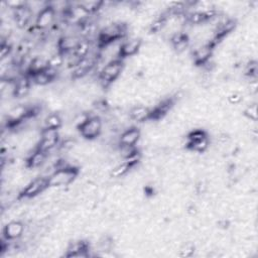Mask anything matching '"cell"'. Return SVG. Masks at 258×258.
<instances>
[{
	"mask_svg": "<svg viewBox=\"0 0 258 258\" xmlns=\"http://www.w3.org/2000/svg\"><path fill=\"white\" fill-rule=\"evenodd\" d=\"M56 169L47 177L49 187L58 188L70 185L80 173V167L69 163L66 159H58L55 163Z\"/></svg>",
	"mask_w": 258,
	"mask_h": 258,
	"instance_id": "6da1fadb",
	"label": "cell"
},
{
	"mask_svg": "<svg viewBox=\"0 0 258 258\" xmlns=\"http://www.w3.org/2000/svg\"><path fill=\"white\" fill-rule=\"evenodd\" d=\"M123 70H124L123 59L116 58L108 61L97 75L99 84L103 88H108L121 76V74L123 73Z\"/></svg>",
	"mask_w": 258,
	"mask_h": 258,
	"instance_id": "7a4b0ae2",
	"label": "cell"
},
{
	"mask_svg": "<svg viewBox=\"0 0 258 258\" xmlns=\"http://www.w3.org/2000/svg\"><path fill=\"white\" fill-rule=\"evenodd\" d=\"M80 135L87 140H94L101 136L103 132V121L98 115H91L77 129Z\"/></svg>",
	"mask_w": 258,
	"mask_h": 258,
	"instance_id": "3957f363",
	"label": "cell"
},
{
	"mask_svg": "<svg viewBox=\"0 0 258 258\" xmlns=\"http://www.w3.org/2000/svg\"><path fill=\"white\" fill-rule=\"evenodd\" d=\"M49 188L47 177L40 175L37 176L30 181H28L25 186L19 191L18 194V200H26V199H32L37 197L38 195L42 194L44 190Z\"/></svg>",
	"mask_w": 258,
	"mask_h": 258,
	"instance_id": "277c9868",
	"label": "cell"
},
{
	"mask_svg": "<svg viewBox=\"0 0 258 258\" xmlns=\"http://www.w3.org/2000/svg\"><path fill=\"white\" fill-rule=\"evenodd\" d=\"M55 20H56V12L53 9V7L49 4V2H46L45 6L38 13H36L33 26L37 30L43 31L53 26Z\"/></svg>",
	"mask_w": 258,
	"mask_h": 258,
	"instance_id": "5b68a950",
	"label": "cell"
},
{
	"mask_svg": "<svg viewBox=\"0 0 258 258\" xmlns=\"http://www.w3.org/2000/svg\"><path fill=\"white\" fill-rule=\"evenodd\" d=\"M40 139L37 144V148L49 153L55 147H58L60 142L59 130L57 129H49V128H41L40 129Z\"/></svg>",
	"mask_w": 258,
	"mask_h": 258,
	"instance_id": "8992f818",
	"label": "cell"
},
{
	"mask_svg": "<svg viewBox=\"0 0 258 258\" xmlns=\"http://www.w3.org/2000/svg\"><path fill=\"white\" fill-rule=\"evenodd\" d=\"M215 46L211 43V41L208 42H198L196 46L194 47L191 51V57L192 61L197 66L204 67L208 61L211 60L213 56Z\"/></svg>",
	"mask_w": 258,
	"mask_h": 258,
	"instance_id": "52a82bcc",
	"label": "cell"
},
{
	"mask_svg": "<svg viewBox=\"0 0 258 258\" xmlns=\"http://www.w3.org/2000/svg\"><path fill=\"white\" fill-rule=\"evenodd\" d=\"M2 234L6 241L19 240L25 234V225L20 220H11L3 227Z\"/></svg>",
	"mask_w": 258,
	"mask_h": 258,
	"instance_id": "ba28073f",
	"label": "cell"
},
{
	"mask_svg": "<svg viewBox=\"0 0 258 258\" xmlns=\"http://www.w3.org/2000/svg\"><path fill=\"white\" fill-rule=\"evenodd\" d=\"M142 47V39L140 37H130L122 40L119 50V58H127L137 54Z\"/></svg>",
	"mask_w": 258,
	"mask_h": 258,
	"instance_id": "9c48e42d",
	"label": "cell"
},
{
	"mask_svg": "<svg viewBox=\"0 0 258 258\" xmlns=\"http://www.w3.org/2000/svg\"><path fill=\"white\" fill-rule=\"evenodd\" d=\"M48 153L35 147L29 151L25 159V166L28 169H36L41 167L47 160Z\"/></svg>",
	"mask_w": 258,
	"mask_h": 258,
	"instance_id": "30bf717a",
	"label": "cell"
},
{
	"mask_svg": "<svg viewBox=\"0 0 258 258\" xmlns=\"http://www.w3.org/2000/svg\"><path fill=\"white\" fill-rule=\"evenodd\" d=\"M141 138V130L136 126H129L119 135V145H137Z\"/></svg>",
	"mask_w": 258,
	"mask_h": 258,
	"instance_id": "8fae6325",
	"label": "cell"
},
{
	"mask_svg": "<svg viewBox=\"0 0 258 258\" xmlns=\"http://www.w3.org/2000/svg\"><path fill=\"white\" fill-rule=\"evenodd\" d=\"M139 161L140 160H138V159H129V160L122 159V162L117 163L109 170L110 177L120 178V177L125 176L126 174L129 173V171L131 169H133L138 164Z\"/></svg>",
	"mask_w": 258,
	"mask_h": 258,
	"instance_id": "7c38bea8",
	"label": "cell"
},
{
	"mask_svg": "<svg viewBox=\"0 0 258 258\" xmlns=\"http://www.w3.org/2000/svg\"><path fill=\"white\" fill-rule=\"evenodd\" d=\"M32 15H33V12L31 8L28 6V4L12 11V17H13L14 23L18 28H25L29 24L32 18Z\"/></svg>",
	"mask_w": 258,
	"mask_h": 258,
	"instance_id": "4fadbf2b",
	"label": "cell"
},
{
	"mask_svg": "<svg viewBox=\"0 0 258 258\" xmlns=\"http://www.w3.org/2000/svg\"><path fill=\"white\" fill-rule=\"evenodd\" d=\"M150 118H151V108L143 104L135 105L129 110V119L134 122L143 123L146 121H150Z\"/></svg>",
	"mask_w": 258,
	"mask_h": 258,
	"instance_id": "5bb4252c",
	"label": "cell"
},
{
	"mask_svg": "<svg viewBox=\"0 0 258 258\" xmlns=\"http://www.w3.org/2000/svg\"><path fill=\"white\" fill-rule=\"evenodd\" d=\"M15 89H14V98L21 99L28 95L31 89V80L28 75L22 74L15 81Z\"/></svg>",
	"mask_w": 258,
	"mask_h": 258,
	"instance_id": "9a60e30c",
	"label": "cell"
},
{
	"mask_svg": "<svg viewBox=\"0 0 258 258\" xmlns=\"http://www.w3.org/2000/svg\"><path fill=\"white\" fill-rule=\"evenodd\" d=\"M62 117L58 112L48 113L43 119V125L41 128H49V129H57L59 130L62 127Z\"/></svg>",
	"mask_w": 258,
	"mask_h": 258,
	"instance_id": "2e32d148",
	"label": "cell"
},
{
	"mask_svg": "<svg viewBox=\"0 0 258 258\" xmlns=\"http://www.w3.org/2000/svg\"><path fill=\"white\" fill-rule=\"evenodd\" d=\"M46 70V69H45ZM42 71V72H38L35 74L30 75V80L32 82V84L39 86V87H44L50 83H52L54 80L47 74L46 71Z\"/></svg>",
	"mask_w": 258,
	"mask_h": 258,
	"instance_id": "e0dca14e",
	"label": "cell"
},
{
	"mask_svg": "<svg viewBox=\"0 0 258 258\" xmlns=\"http://www.w3.org/2000/svg\"><path fill=\"white\" fill-rule=\"evenodd\" d=\"M80 4V6L88 13V14H94V13H98L100 10L103 9L104 3L103 1H80L78 2Z\"/></svg>",
	"mask_w": 258,
	"mask_h": 258,
	"instance_id": "ac0fdd59",
	"label": "cell"
},
{
	"mask_svg": "<svg viewBox=\"0 0 258 258\" xmlns=\"http://www.w3.org/2000/svg\"><path fill=\"white\" fill-rule=\"evenodd\" d=\"M66 62V56L60 52H55L47 57V66L48 68H52L55 70H59Z\"/></svg>",
	"mask_w": 258,
	"mask_h": 258,
	"instance_id": "d6986e66",
	"label": "cell"
},
{
	"mask_svg": "<svg viewBox=\"0 0 258 258\" xmlns=\"http://www.w3.org/2000/svg\"><path fill=\"white\" fill-rule=\"evenodd\" d=\"M243 114L245 118H247L249 121L255 123L257 121V103L251 102L249 103L246 108L243 111Z\"/></svg>",
	"mask_w": 258,
	"mask_h": 258,
	"instance_id": "ffe728a7",
	"label": "cell"
},
{
	"mask_svg": "<svg viewBox=\"0 0 258 258\" xmlns=\"http://www.w3.org/2000/svg\"><path fill=\"white\" fill-rule=\"evenodd\" d=\"M196 250V247L194 245V243L191 242H187L182 244L179 249H178V255L181 257H190L194 255Z\"/></svg>",
	"mask_w": 258,
	"mask_h": 258,
	"instance_id": "44dd1931",
	"label": "cell"
},
{
	"mask_svg": "<svg viewBox=\"0 0 258 258\" xmlns=\"http://www.w3.org/2000/svg\"><path fill=\"white\" fill-rule=\"evenodd\" d=\"M243 100V96L240 92L236 91V92H233L231 93L229 96H228V102L231 104V105H239Z\"/></svg>",
	"mask_w": 258,
	"mask_h": 258,
	"instance_id": "7402d4cb",
	"label": "cell"
}]
</instances>
